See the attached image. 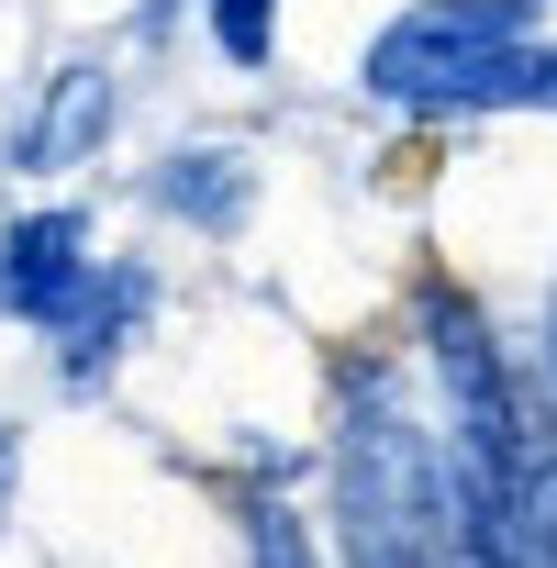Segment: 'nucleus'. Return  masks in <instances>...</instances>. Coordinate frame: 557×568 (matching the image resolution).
<instances>
[{
  "label": "nucleus",
  "mask_w": 557,
  "mask_h": 568,
  "mask_svg": "<svg viewBox=\"0 0 557 568\" xmlns=\"http://www.w3.org/2000/svg\"><path fill=\"white\" fill-rule=\"evenodd\" d=\"M535 34V0H413L391 34H368L357 90L413 112H513V68Z\"/></svg>",
  "instance_id": "f257e3e1"
},
{
  "label": "nucleus",
  "mask_w": 557,
  "mask_h": 568,
  "mask_svg": "<svg viewBox=\"0 0 557 568\" xmlns=\"http://www.w3.org/2000/svg\"><path fill=\"white\" fill-rule=\"evenodd\" d=\"M90 212H23L12 234H0V313L12 324H68V302L90 291Z\"/></svg>",
  "instance_id": "f03ea898"
},
{
  "label": "nucleus",
  "mask_w": 557,
  "mask_h": 568,
  "mask_svg": "<svg viewBox=\"0 0 557 568\" xmlns=\"http://www.w3.org/2000/svg\"><path fill=\"white\" fill-rule=\"evenodd\" d=\"M101 134H112V79L101 68H57L45 79V112L12 134V156L23 168H79V156H101Z\"/></svg>",
  "instance_id": "7ed1b4c3"
},
{
  "label": "nucleus",
  "mask_w": 557,
  "mask_h": 568,
  "mask_svg": "<svg viewBox=\"0 0 557 568\" xmlns=\"http://www.w3.org/2000/svg\"><path fill=\"white\" fill-rule=\"evenodd\" d=\"M134 313H145V267H112V302H101V267H90V291H79L68 324H57V335H68V390H101V379H112Z\"/></svg>",
  "instance_id": "20e7f679"
},
{
  "label": "nucleus",
  "mask_w": 557,
  "mask_h": 568,
  "mask_svg": "<svg viewBox=\"0 0 557 568\" xmlns=\"http://www.w3.org/2000/svg\"><path fill=\"white\" fill-rule=\"evenodd\" d=\"M156 201H168V212H190V223H234V212H245V168H234L223 145L168 156V168H156Z\"/></svg>",
  "instance_id": "39448f33"
},
{
  "label": "nucleus",
  "mask_w": 557,
  "mask_h": 568,
  "mask_svg": "<svg viewBox=\"0 0 557 568\" xmlns=\"http://www.w3.org/2000/svg\"><path fill=\"white\" fill-rule=\"evenodd\" d=\"M212 45H223L234 68H267V45H278V0H212Z\"/></svg>",
  "instance_id": "423d86ee"
},
{
  "label": "nucleus",
  "mask_w": 557,
  "mask_h": 568,
  "mask_svg": "<svg viewBox=\"0 0 557 568\" xmlns=\"http://www.w3.org/2000/svg\"><path fill=\"white\" fill-rule=\"evenodd\" d=\"M513 112H557V45H546V34H535L524 68H513Z\"/></svg>",
  "instance_id": "0eeeda50"
},
{
  "label": "nucleus",
  "mask_w": 557,
  "mask_h": 568,
  "mask_svg": "<svg viewBox=\"0 0 557 568\" xmlns=\"http://www.w3.org/2000/svg\"><path fill=\"white\" fill-rule=\"evenodd\" d=\"M12 490H23V435L0 424V524H12Z\"/></svg>",
  "instance_id": "6e6552de"
}]
</instances>
